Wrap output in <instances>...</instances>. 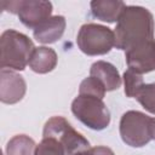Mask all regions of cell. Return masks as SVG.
<instances>
[{
    "label": "cell",
    "instance_id": "cell-1",
    "mask_svg": "<svg viewBox=\"0 0 155 155\" xmlns=\"http://www.w3.org/2000/svg\"><path fill=\"white\" fill-rule=\"evenodd\" d=\"M154 30V17L148 8L126 6L114 30L115 47L127 51L144 41L153 40Z\"/></svg>",
    "mask_w": 155,
    "mask_h": 155
},
{
    "label": "cell",
    "instance_id": "cell-9",
    "mask_svg": "<svg viewBox=\"0 0 155 155\" xmlns=\"http://www.w3.org/2000/svg\"><path fill=\"white\" fill-rule=\"evenodd\" d=\"M24 79L7 69L0 71V99L6 104H15L19 102L25 93Z\"/></svg>",
    "mask_w": 155,
    "mask_h": 155
},
{
    "label": "cell",
    "instance_id": "cell-3",
    "mask_svg": "<svg viewBox=\"0 0 155 155\" xmlns=\"http://www.w3.org/2000/svg\"><path fill=\"white\" fill-rule=\"evenodd\" d=\"M71 111L85 126L101 131L108 127L110 113L102 98L91 94H79L71 103Z\"/></svg>",
    "mask_w": 155,
    "mask_h": 155
},
{
    "label": "cell",
    "instance_id": "cell-10",
    "mask_svg": "<svg viewBox=\"0 0 155 155\" xmlns=\"http://www.w3.org/2000/svg\"><path fill=\"white\" fill-rule=\"evenodd\" d=\"M65 29V18L63 16H53L34 29V38L41 44H53L59 40Z\"/></svg>",
    "mask_w": 155,
    "mask_h": 155
},
{
    "label": "cell",
    "instance_id": "cell-18",
    "mask_svg": "<svg viewBox=\"0 0 155 155\" xmlns=\"http://www.w3.org/2000/svg\"><path fill=\"white\" fill-rule=\"evenodd\" d=\"M34 155H67L64 148L53 138H42L36 145Z\"/></svg>",
    "mask_w": 155,
    "mask_h": 155
},
{
    "label": "cell",
    "instance_id": "cell-7",
    "mask_svg": "<svg viewBox=\"0 0 155 155\" xmlns=\"http://www.w3.org/2000/svg\"><path fill=\"white\" fill-rule=\"evenodd\" d=\"M1 7L11 13L18 15L21 22L30 29L38 28L45 21L51 18L52 13V4L50 1H2Z\"/></svg>",
    "mask_w": 155,
    "mask_h": 155
},
{
    "label": "cell",
    "instance_id": "cell-20",
    "mask_svg": "<svg viewBox=\"0 0 155 155\" xmlns=\"http://www.w3.org/2000/svg\"><path fill=\"white\" fill-rule=\"evenodd\" d=\"M150 137L155 140V117H151L150 121Z\"/></svg>",
    "mask_w": 155,
    "mask_h": 155
},
{
    "label": "cell",
    "instance_id": "cell-8",
    "mask_svg": "<svg viewBox=\"0 0 155 155\" xmlns=\"http://www.w3.org/2000/svg\"><path fill=\"white\" fill-rule=\"evenodd\" d=\"M128 69L137 74H144L155 70V40L144 41L125 51Z\"/></svg>",
    "mask_w": 155,
    "mask_h": 155
},
{
    "label": "cell",
    "instance_id": "cell-12",
    "mask_svg": "<svg viewBox=\"0 0 155 155\" xmlns=\"http://www.w3.org/2000/svg\"><path fill=\"white\" fill-rule=\"evenodd\" d=\"M126 6L127 5L124 1L94 0L91 1V12L96 18L108 23H113L119 21Z\"/></svg>",
    "mask_w": 155,
    "mask_h": 155
},
{
    "label": "cell",
    "instance_id": "cell-16",
    "mask_svg": "<svg viewBox=\"0 0 155 155\" xmlns=\"http://www.w3.org/2000/svg\"><path fill=\"white\" fill-rule=\"evenodd\" d=\"M136 99L140 105L151 114H155V82L144 84L136 96Z\"/></svg>",
    "mask_w": 155,
    "mask_h": 155
},
{
    "label": "cell",
    "instance_id": "cell-5",
    "mask_svg": "<svg viewBox=\"0 0 155 155\" xmlns=\"http://www.w3.org/2000/svg\"><path fill=\"white\" fill-rule=\"evenodd\" d=\"M76 44L85 54L101 56L110 52V50L115 46V35L108 27L87 23L80 28Z\"/></svg>",
    "mask_w": 155,
    "mask_h": 155
},
{
    "label": "cell",
    "instance_id": "cell-2",
    "mask_svg": "<svg viewBox=\"0 0 155 155\" xmlns=\"http://www.w3.org/2000/svg\"><path fill=\"white\" fill-rule=\"evenodd\" d=\"M34 50V44L27 35L13 29L5 30L0 39L1 69L24 70Z\"/></svg>",
    "mask_w": 155,
    "mask_h": 155
},
{
    "label": "cell",
    "instance_id": "cell-14",
    "mask_svg": "<svg viewBox=\"0 0 155 155\" xmlns=\"http://www.w3.org/2000/svg\"><path fill=\"white\" fill-rule=\"evenodd\" d=\"M35 142L25 134H17L11 138L6 147V155H34Z\"/></svg>",
    "mask_w": 155,
    "mask_h": 155
},
{
    "label": "cell",
    "instance_id": "cell-17",
    "mask_svg": "<svg viewBox=\"0 0 155 155\" xmlns=\"http://www.w3.org/2000/svg\"><path fill=\"white\" fill-rule=\"evenodd\" d=\"M105 92L107 91L103 84L93 76L86 78L85 80H82V82L80 84V88H79V94H91V96H96L102 99L104 98Z\"/></svg>",
    "mask_w": 155,
    "mask_h": 155
},
{
    "label": "cell",
    "instance_id": "cell-13",
    "mask_svg": "<svg viewBox=\"0 0 155 155\" xmlns=\"http://www.w3.org/2000/svg\"><path fill=\"white\" fill-rule=\"evenodd\" d=\"M28 65L35 73L46 74L57 65V53L50 47H35Z\"/></svg>",
    "mask_w": 155,
    "mask_h": 155
},
{
    "label": "cell",
    "instance_id": "cell-6",
    "mask_svg": "<svg viewBox=\"0 0 155 155\" xmlns=\"http://www.w3.org/2000/svg\"><path fill=\"white\" fill-rule=\"evenodd\" d=\"M151 117L137 110L126 111L120 120V136L122 140L133 148H140L151 140Z\"/></svg>",
    "mask_w": 155,
    "mask_h": 155
},
{
    "label": "cell",
    "instance_id": "cell-15",
    "mask_svg": "<svg viewBox=\"0 0 155 155\" xmlns=\"http://www.w3.org/2000/svg\"><path fill=\"white\" fill-rule=\"evenodd\" d=\"M124 85H125V94L130 98H136L137 93L139 92L144 82L140 74H137L133 70L127 69L124 73Z\"/></svg>",
    "mask_w": 155,
    "mask_h": 155
},
{
    "label": "cell",
    "instance_id": "cell-4",
    "mask_svg": "<svg viewBox=\"0 0 155 155\" xmlns=\"http://www.w3.org/2000/svg\"><path fill=\"white\" fill-rule=\"evenodd\" d=\"M42 138H53L64 148L67 155H75L90 147V142L62 116L51 117L44 126Z\"/></svg>",
    "mask_w": 155,
    "mask_h": 155
},
{
    "label": "cell",
    "instance_id": "cell-11",
    "mask_svg": "<svg viewBox=\"0 0 155 155\" xmlns=\"http://www.w3.org/2000/svg\"><path fill=\"white\" fill-rule=\"evenodd\" d=\"M90 76L99 80L105 91H114L121 86V78L117 69L111 63L104 61H97L91 65Z\"/></svg>",
    "mask_w": 155,
    "mask_h": 155
},
{
    "label": "cell",
    "instance_id": "cell-19",
    "mask_svg": "<svg viewBox=\"0 0 155 155\" xmlns=\"http://www.w3.org/2000/svg\"><path fill=\"white\" fill-rule=\"evenodd\" d=\"M75 155H115V154L110 148L99 145V147H94V148H88L81 153L75 154Z\"/></svg>",
    "mask_w": 155,
    "mask_h": 155
}]
</instances>
